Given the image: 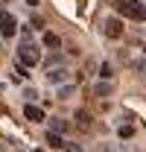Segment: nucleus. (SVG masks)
I'll list each match as a JSON object with an SVG mask.
<instances>
[{
    "label": "nucleus",
    "mask_w": 146,
    "mask_h": 152,
    "mask_svg": "<svg viewBox=\"0 0 146 152\" xmlns=\"http://www.w3.org/2000/svg\"><path fill=\"white\" fill-rule=\"evenodd\" d=\"M18 58H20V67H35L38 61H41V50H38L35 44H20V50H18Z\"/></svg>",
    "instance_id": "1"
},
{
    "label": "nucleus",
    "mask_w": 146,
    "mask_h": 152,
    "mask_svg": "<svg viewBox=\"0 0 146 152\" xmlns=\"http://www.w3.org/2000/svg\"><path fill=\"white\" fill-rule=\"evenodd\" d=\"M120 12H123L128 20H143L146 18V6L140 3V0H126V3L120 6Z\"/></svg>",
    "instance_id": "2"
},
{
    "label": "nucleus",
    "mask_w": 146,
    "mask_h": 152,
    "mask_svg": "<svg viewBox=\"0 0 146 152\" xmlns=\"http://www.w3.org/2000/svg\"><path fill=\"white\" fill-rule=\"evenodd\" d=\"M73 120H76L73 126H76L79 132H91V129H93V114L88 111V108H79V111L73 114Z\"/></svg>",
    "instance_id": "3"
},
{
    "label": "nucleus",
    "mask_w": 146,
    "mask_h": 152,
    "mask_svg": "<svg viewBox=\"0 0 146 152\" xmlns=\"http://www.w3.org/2000/svg\"><path fill=\"white\" fill-rule=\"evenodd\" d=\"M0 29H3V35H6V38H12L15 32H18V20L12 18L9 12H3V9H0Z\"/></svg>",
    "instance_id": "4"
},
{
    "label": "nucleus",
    "mask_w": 146,
    "mask_h": 152,
    "mask_svg": "<svg viewBox=\"0 0 146 152\" xmlns=\"http://www.w3.org/2000/svg\"><path fill=\"white\" fill-rule=\"evenodd\" d=\"M105 35H108L111 41L123 38V20H120V18H108V20H105Z\"/></svg>",
    "instance_id": "5"
},
{
    "label": "nucleus",
    "mask_w": 146,
    "mask_h": 152,
    "mask_svg": "<svg viewBox=\"0 0 146 152\" xmlns=\"http://www.w3.org/2000/svg\"><path fill=\"white\" fill-rule=\"evenodd\" d=\"M23 117H26L29 123H41V120H44V111H41L38 105H32V102H29V105L23 108Z\"/></svg>",
    "instance_id": "6"
},
{
    "label": "nucleus",
    "mask_w": 146,
    "mask_h": 152,
    "mask_svg": "<svg viewBox=\"0 0 146 152\" xmlns=\"http://www.w3.org/2000/svg\"><path fill=\"white\" fill-rule=\"evenodd\" d=\"M44 47H50V50H58V47H61V38L55 35V32H44Z\"/></svg>",
    "instance_id": "7"
},
{
    "label": "nucleus",
    "mask_w": 146,
    "mask_h": 152,
    "mask_svg": "<svg viewBox=\"0 0 146 152\" xmlns=\"http://www.w3.org/2000/svg\"><path fill=\"white\" fill-rule=\"evenodd\" d=\"M47 79H50V82H61V79H64V70H61V67H58V70H50Z\"/></svg>",
    "instance_id": "8"
},
{
    "label": "nucleus",
    "mask_w": 146,
    "mask_h": 152,
    "mask_svg": "<svg viewBox=\"0 0 146 152\" xmlns=\"http://www.w3.org/2000/svg\"><path fill=\"white\" fill-rule=\"evenodd\" d=\"M93 94H96V96H108V94H111V85H102V82H99Z\"/></svg>",
    "instance_id": "9"
},
{
    "label": "nucleus",
    "mask_w": 146,
    "mask_h": 152,
    "mask_svg": "<svg viewBox=\"0 0 146 152\" xmlns=\"http://www.w3.org/2000/svg\"><path fill=\"white\" fill-rule=\"evenodd\" d=\"M47 140H50L53 146H64V140H61V137H58L55 132H50V134H47Z\"/></svg>",
    "instance_id": "10"
},
{
    "label": "nucleus",
    "mask_w": 146,
    "mask_h": 152,
    "mask_svg": "<svg viewBox=\"0 0 146 152\" xmlns=\"http://www.w3.org/2000/svg\"><path fill=\"white\" fill-rule=\"evenodd\" d=\"M99 76H102V79H111V64H102V67H99Z\"/></svg>",
    "instance_id": "11"
},
{
    "label": "nucleus",
    "mask_w": 146,
    "mask_h": 152,
    "mask_svg": "<svg viewBox=\"0 0 146 152\" xmlns=\"http://www.w3.org/2000/svg\"><path fill=\"white\" fill-rule=\"evenodd\" d=\"M64 129H67L64 120H53V132H64Z\"/></svg>",
    "instance_id": "12"
},
{
    "label": "nucleus",
    "mask_w": 146,
    "mask_h": 152,
    "mask_svg": "<svg viewBox=\"0 0 146 152\" xmlns=\"http://www.w3.org/2000/svg\"><path fill=\"white\" fill-rule=\"evenodd\" d=\"M131 134H134V126H123L120 129V137H131Z\"/></svg>",
    "instance_id": "13"
},
{
    "label": "nucleus",
    "mask_w": 146,
    "mask_h": 152,
    "mask_svg": "<svg viewBox=\"0 0 146 152\" xmlns=\"http://www.w3.org/2000/svg\"><path fill=\"white\" fill-rule=\"evenodd\" d=\"M108 3H114V6H123V3H126V0H108Z\"/></svg>",
    "instance_id": "14"
},
{
    "label": "nucleus",
    "mask_w": 146,
    "mask_h": 152,
    "mask_svg": "<svg viewBox=\"0 0 146 152\" xmlns=\"http://www.w3.org/2000/svg\"><path fill=\"white\" fill-rule=\"evenodd\" d=\"M26 3H29V6H38V0H26Z\"/></svg>",
    "instance_id": "15"
}]
</instances>
